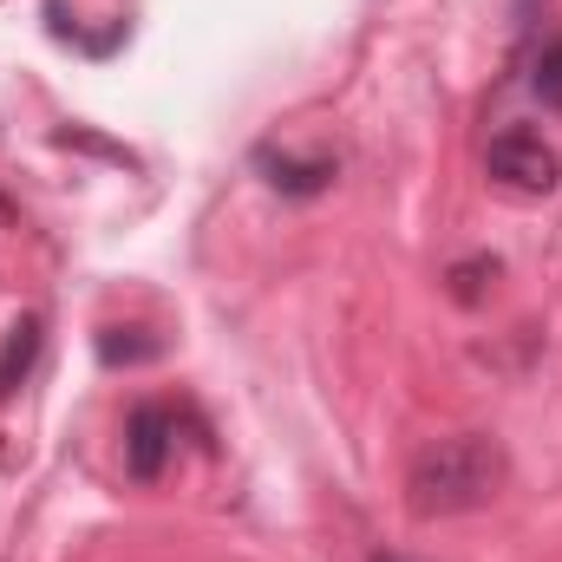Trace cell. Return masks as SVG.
Listing matches in <instances>:
<instances>
[{
  "label": "cell",
  "instance_id": "cell-1",
  "mask_svg": "<svg viewBox=\"0 0 562 562\" xmlns=\"http://www.w3.org/2000/svg\"><path fill=\"white\" fill-rule=\"evenodd\" d=\"M510 477V458L497 438L484 431H451V438H431L413 471H406V504L413 517H464V510H484Z\"/></svg>",
  "mask_w": 562,
  "mask_h": 562
},
{
  "label": "cell",
  "instance_id": "cell-7",
  "mask_svg": "<svg viewBox=\"0 0 562 562\" xmlns=\"http://www.w3.org/2000/svg\"><path fill=\"white\" fill-rule=\"evenodd\" d=\"M99 353H105V367H119V360H150L157 353V340H119V327L99 340Z\"/></svg>",
  "mask_w": 562,
  "mask_h": 562
},
{
  "label": "cell",
  "instance_id": "cell-3",
  "mask_svg": "<svg viewBox=\"0 0 562 562\" xmlns=\"http://www.w3.org/2000/svg\"><path fill=\"white\" fill-rule=\"evenodd\" d=\"M170 451H177V419H170V406H150V400H144L138 413L125 419V471H132L138 484H157L164 464H170Z\"/></svg>",
  "mask_w": 562,
  "mask_h": 562
},
{
  "label": "cell",
  "instance_id": "cell-4",
  "mask_svg": "<svg viewBox=\"0 0 562 562\" xmlns=\"http://www.w3.org/2000/svg\"><path fill=\"white\" fill-rule=\"evenodd\" d=\"M256 164L269 170V183H276L281 196H321L327 183H334V157H281V150H256Z\"/></svg>",
  "mask_w": 562,
  "mask_h": 562
},
{
  "label": "cell",
  "instance_id": "cell-5",
  "mask_svg": "<svg viewBox=\"0 0 562 562\" xmlns=\"http://www.w3.org/2000/svg\"><path fill=\"white\" fill-rule=\"evenodd\" d=\"M33 360H40V321L26 314V321H13V327H7V347H0V400L33 373Z\"/></svg>",
  "mask_w": 562,
  "mask_h": 562
},
{
  "label": "cell",
  "instance_id": "cell-8",
  "mask_svg": "<svg viewBox=\"0 0 562 562\" xmlns=\"http://www.w3.org/2000/svg\"><path fill=\"white\" fill-rule=\"evenodd\" d=\"M367 562H419V557H400V550H373Z\"/></svg>",
  "mask_w": 562,
  "mask_h": 562
},
{
  "label": "cell",
  "instance_id": "cell-6",
  "mask_svg": "<svg viewBox=\"0 0 562 562\" xmlns=\"http://www.w3.org/2000/svg\"><path fill=\"white\" fill-rule=\"evenodd\" d=\"M530 92L550 105V112H562V40L557 46H543L537 53V72H530Z\"/></svg>",
  "mask_w": 562,
  "mask_h": 562
},
{
  "label": "cell",
  "instance_id": "cell-2",
  "mask_svg": "<svg viewBox=\"0 0 562 562\" xmlns=\"http://www.w3.org/2000/svg\"><path fill=\"white\" fill-rule=\"evenodd\" d=\"M484 164H491V177L504 190H524V196H550L562 183V157L537 132H524V125H510V132H497L484 144Z\"/></svg>",
  "mask_w": 562,
  "mask_h": 562
}]
</instances>
